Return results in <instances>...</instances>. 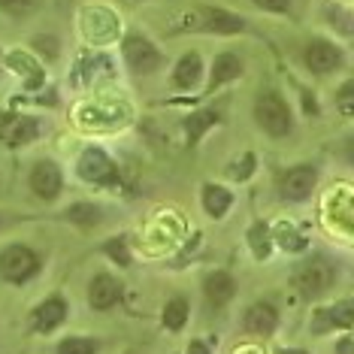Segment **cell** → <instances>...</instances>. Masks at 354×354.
I'll use <instances>...</instances> for the list:
<instances>
[{"instance_id":"cell-1","label":"cell","mask_w":354,"mask_h":354,"mask_svg":"<svg viewBox=\"0 0 354 354\" xmlns=\"http://www.w3.org/2000/svg\"><path fill=\"white\" fill-rule=\"evenodd\" d=\"M254 118L257 124L263 127V133H270L272 140H281V136L291 133L294 127V118H291V109H288L285 97L279 91H263L257 94L254 100Z\"/></svg>"},{"instance_id":"cell-2","label":"cell","mask_w":354,"mask_h":354,"mask_svg":"<svg viewBox=\"0 0 354 354\" xmlns=\"http://www.w3.org/2000/svg\"><path fill=\"white\" fill-rule=\"evenodd\" d=\"M43 267L39 254L28 245H6L0 252V276H3L10 285H25L30 281Z\"/></svg>"},{"instance_id":"cell-3","label":"cell","mask_w":354,"mask_h":354,"mask_svg":"<svg viewBox=\"0 0 354 354\" xmlns=\"http://www.w3.org/2000/svg\"><path fill=\"white\" fill-rule=\"evenodd\" d=\"M76 173H79V179H85L88 185H100V188H115L122 182L115 160L103 149H85L82 158H79Z\"/></svg>"},{"instance_id":"cell-4","label":"cell","mask_w":354,"mask_h":354,"mask_svg":"<svg viewBox=\"0 0 354 354\" xmlns=\"http://www.w3.org/2000/svg\"><path fill=\"white\" fill-rule=\"evenodd\" d=\"M333 279H336L333 263L324 261V257H312V261H306L303 267L297 270L294 285L300 288L303 297H321L330 285H333Z\"/></svg>"},{"instance_id":"cell-5","label":"cell","mask_w":354,"mask_h":354,"mask_svg":"<svg viewBox=\"0 0 354 354\" xmlns=\"http://www.w3.org/2000/svg\"><path fill=\"white\" fill-rule=\"evenodd\" d=\"M122 52H124L127 67H131L133 73H140V76L155 73V70L160 67V52L155 49V43L146 39L142 34H131V37H127L124 46H122Z\"/></svg>"},{"instance_id":"cell-6","label":"cell","mask_w":354,"mask_h":354,"mask_svg":"<svg viewBox=\"0 0 354 354\" xmlns=\"http://www.w3.org/2000/svg\"><path fill=\"white\" fill-rule=\"evenodd\" d=\"M43 124L34 115H15V112H0V142L6 146H28L34 142Z\"/></svg>"},{"instance_id":"cell-7","label":"cell","mask_w":354,"mask_h":354,"mask_svg":"<svg viewBox=\"0 0 354 354\" xmlns=\"http://www.w3.org/2000/svg\"><path fill=\"white\" fill-rule=\"evenodd\" d=\"M315 182H318V167L312 164H300V167H291L279 182V194L291 203H300L315 191Z\"/></svg>"},{"instance_id":"cell-8","label":"cell","mask_w":354,"mask_h":354,"mask_svg":"<svg viewBox=\"0 0 354 354\" xmlns=\"http://www.w3.org/2000/svg\"><path fill=\"white\" fill-rule=\"evenodd\" d=\"M303 61L315 76H327L342 67V49L333 46L330 39H312L303 49Z\"/></svg>"},{"instance_id":"cell-9","label":"cell","mask_w":354,"mask_h":354,"mask_svg":"<svg viewBox=\"0 0 354 354\" xmlns=\"http://www.w3.org/2000/svg\"><path fill=\"white\" fill-rule=\"evenodd\" d=\"M28 185H30V191H34L39 200H55L61 194V188H64V176H61L55 160H39L34 170H30Z\"/></svg>"},{"instance_id":"cell-10","label":"cell","mask_w":354,"mask_h":354,"mask_svg":"<svg viewBox=\"0 0 354 354\" xmlns=\"http://www.w3.org/2000/svg\"><path fill=\"white\" fill-rule=\"evenodd\" d=\"M194 25L200 30H206V34H221V37L245 30V21L239 19V15L221 10V6H203V10H200V19L194 21Z\"/></svg>"},{"instance_id":"cell-11","label":"cell","mask_w":354,"mask_h":354,"mask_svg":"<svg viewBox=\"0 0 354 354\" xmlns=\"http://www.w3.org/2000/svg\"><path fill=\"white\" fill-rule=\"evenodd\" d=\"M67 321V300L64 297H49L30 312V330L34 333H52Z\"/></svg>"},{"instance_id":"cell-12","label":"cell","mask_w":354,"mask_h":354,"mask_svg":"<svg viewBox=\"0 0 354 354\" xmlns=\"http://www.w3.org/2000/svg\"><path fill=\"white\" fill-rule=\"evenodd\" d=\"M118 300H122V281L115 276H109V272H97L91 279V285H88V303H91V309L106 312Z\"/></svg>"},{"instance_id":"cell-13","label":"cell","mask_w":354,"mask_h":354,"mask_svg":"<svg viewBox=\"0 0 354 354\" xmlns=\"http://www.w3.org/2000/svg\"><path fill=\"white\" fill-rule=\"evenodd\" d=\"M354 324V300H342L327 309H318L312 318V330L315 333H327V330H348Z\"/></svg>"},{"instance_id":"cell-14","label":"cell","mask_w":354,"mask_h":354,"mask_svg":"<svg viewBox=\"0 0 354 354\" xmlns=\"http://www.w3.org/2000/svg\"><path fill=\"white\" fill-rule=\"evenodd\" d=\"M203 294H206L209 306L221 309V306H227L233 300V294H236V281H233L230 272L215 270V272H209L206 281H203Z\"/></svg>"},{"instance_id":"cell-15","label":"cell","mask_w":354,"mask_h":354,"mask_svg":"<svg viewBox=\"0 0 354 354\" xmlns=\"http://www.w3.org/2000/svg\"><path fill=\"white\" fill-rule=\"evenodd\" d=\"M243 324H245L248 333H254V336H270L272 330L279 327V312H276V306H270V303H254V306H248Z\"/></svg>"},{"instance_id":"cell-16","label":"cell","mask_w":354,"mask_h":354,"mask_svg":"<svg viewBox=\"0 0 354 354\" xmlns=\"http://www.w3.org/2000/svg\"><path fill=\"white\" fill-rule=\"evenodd\" d=\"M243 76V58L233 52H221L218 58L212 64V76H209V91H215V88L233 82V79Z\"/></svg>"},{"instance_id":"cell-17","label":"cell","mask_w":354,"mask_h":354,"mask_svg":"<svg viewBox=\"0 0 354 354\" xmlns=\"http://www.w3.org/2000/svg\"><path fill=\"white\" fill-rule=\"evenodd\" d=\"M200 76H203V61H200V55L185 52L173 70V85L182 88V91H191V88H197Z\"/></svg>"},{"instance_id":"cell-18","label":"cell","mask_w":354,"mask_h":354,"mask_svg":"<svg viewBox=\"0 0 354 354\" xmlns=\"http://www.w3.org/2000/svg\"><path fill=\"white\" fill-rule=\"evenodd\" d=\"M221 122V112L218 109H200V112H191L188 118H185V133H188V142L191 146H197L200 140H203V133L209 127H215Z\"/></svg>"},{"instance_id":"cell-19","label":"cell","mask_w":354,"mask_h":354,"mask_svg":"<svg viewBox=\"0 0 354 354\" xmlns=\"http://www.w3.org/2000/svg\"><path fill=\"white\" fill-rule=\"evenodd\" d=\"M233 206V194L221 185H203V209L209 218H224Z\"/></svg>"},{"instance_id":"cell-20","label":"cell","mask_w":354,"mask_h":354,"mask_svg":"<svg viewBox=\"0 0 354 354\" xmlns=\"http://www.w3.org/2000/svg\"><path fill=\"white\" fill-rule=\"evenodd\" d=\"M188 315H191L188 300H185V297H173V300L164 306L160 321H164V327L170 330V333H179V330H185V324H188Z\"/></svg>"},{"instance_id":"cell-21","label":"cell","mask_w":354,"mask_h":354,"mask_svg":"<svg viewBox=\"0 0 354 354\" xmlns=\"http://www.w3.org/2000/svg\"><path fill=\"white\" fill-rule=\"evenodd\" d=\"M248 245H252V252L257 261H267L270 252H272V233L263 221L252 224V230H248Z\"/></svg>"},{"instance_id":"cell-22","label":"cell","mask_w":354,"mask_h":354,"mask_svg":"<svg viewBox=\"0 0 354 354\" xmlns=\"http://www.w3.org/2000/svg\"><path fill=\"white\" fill-rule=\"evenodd\" d=\"M103 218V212H100V206H94V203H73L67 209V221H73L76 227H94V224H100Z\"/></svg>"},{"instance_id":"cell-23","label":"cell","mask_w":354,"mask_h":354,"mask_svg":"<svg viewBox=\"0 0 354 354\" xmlns=\"http://www.w3.org/2000/svg\"><path fill=\"white\" fill-rule=\"evenodd\" d=\"M97 351L100 342L94 336H67V339H61L55 354H97Z\"/></svg>"},{"instance_id":"cell-24","label":"cell","mask_w":354,"mask_h":354,"mask_svg":"<svg viewBox=\"0 0 354 354\" xmlns=\"http://www.w3.org/2000/svg\"><path fill=\"white\" fill-rule=\"evenodd\" d=\"M103 252L109 254V261H115L118 267H131V248H127V239L118 236V239H109L103 245Z\"/></svg>"},{"instance_id":"cell-25","label":"cell","mask_w":354,"mask_h":354,"mask_svg":"<svg viewBox=\"0 0 354 354\" xmlns=\"http://www.w3.org/2000/svg\"><path fill=\"white\" fill-rule=\"evenodd\" d=\"M294 233H297V230L291 227V224H279V227H276V239L288 248V252H303V248H306V239H303V236H294Z\"/></svg>"},{"instance_id":"cell-26","label":"cell","mask_w":354,"mask_h":354,"mask_svg":"<svg viewBox=\"0 0 354 354\" xmlns=\"http://www.w3.org/2000/svg\"><path fill=\"white\" fill-rule=\"evenodd\" d=\"M336 109L342 112V115H354V79L339 85V91H336Z\"/></svg>"},{"instance_id":"cell-27","label":"cell","mask_w":354,"mask_h":354,"mask_svg":"<svg viewBox=\"0 0 354 354\" xmlns=\"http://www.w3.org/2000/svg\"><path fill=\"white\" fill-rule=\"evenodd\" d=\"M239 160H243V164H233V167H230V176H233V179L243 182V179H248V176L254 173V155L248 151V155H243Z\"/></svg>"},{"instance_id":"cell-28","label":"cell","mask_w":354,"mask_h":354,"mask_svg":"<svg viewBox=\"0 0 354 354\" xmlns=\"http://www.w3.org/2000/svg\"><path fill=\"white\" fill-rule=\"evenodd\" d=\"M0 10L10 15H28L34 10V0H0Z\"/></svg>"},{"instance_id":"cell-29","label":"cell","mask_w":354,"mask_h":354,"mask_svg":"<svg viewBox=\"0 0 354 354\" xmlns=\"http://www.w3.org/2000/svg\"><path fill=\"white\" fill-rule=\"evenodd\" d=\"M254 3L267 12H288L291 10V0H254Z\"/></svg>"},{"instance_id":"cell-30","label":"cell","mask_w":354,"mask_h":354,"mask_svg":"<svg viewBox=\"0 0 354 354\" xmlns=\"http://www.w3.org/2000/svg\"><path fill=\"white\" fill-rule=\"evenodd\" d=\"M37 49H39V52H49V58H55V43H52V37H37Z\"/></svg>"},{"instance_id":"cell-31","label":"cell","mask_w":354,"mask_h":354,"mask_svg":"<svg viewBox=\"0 0 354 354\" xmlns=\"http://www.w3.org/2000/svg\"><path fill=\"white\" fill-rule=\"evenodd\" d=\"M185 354H209V345L203 339H194L188 348H185Z\"/></svg>"},{"instance_id":"cell-32","label":"cell","mask_w":354,"mask_h":354,"mask_svg":"<svg viewBox=\"0 0 354 354\" xmlns=\"http://www.w3.org/2000/svg\"><path fill=\"white\" fill-rule=\"evenodd\" d=\"M336 354H354V342L351 339H339V345H336Z\"/></svg>"},{"instance_id":"cell-33","label":"cell","mask_w":354,"mask_h":354,"mask_svg":"<svg viewBox=\"0 0 354 354\" xmlns=\"http://www.w3.org/2000/svg\"><path fill=\"white\" fill-rule=\"evenodd\" d=\"M345 158H348L351 164H354V136H351L348 142H345Z\"/></svg>"},{"instance_id":"cell-34","label":"cell","mask_w":354,"mask_h":354,"mask_svg":"<svg viewBox=\"0 0 354 354\" xmlns=\"http://www.w3.org/2000/svg\"><path fill=\"white\" fill-rule=\"evenodd\" d=\"M279 354H309V351H303V348H281Z\"/></svg>"}]
</instances>
